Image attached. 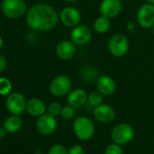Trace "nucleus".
<instances>
[{
    "instance_id": "obj_28",
    "label": "nucleus",
    "mask_w": 154,
    "mask_h": 154,
    "mask_svg": "<svg viewBox=\"0 0 154 154\" xmlns=\"http://www.w3.org/2000/svg\"><path fill=\"white\" fill-rule=\"evenodd\" d=\"M5 129L4 128H0V138H2L5 135Z\"/></svg>"
},
{
    "instance_id": "obj_5",
    "label": "nucleus",
    "mask_w": 154,
    "mask_h": 154,
    "mask_svg": "<svg viewBox=\"0 0 154 154\" xmlns=\"http://www.w3.org/2000/svg\"><path fill=\"white\" fill-rule=\"evenodd\" d=\"M130 48V42L128 38L122 34L113 35L108 41V50L114 57L124 56Z\"/></svg>"
},
{
    "instance_id": "obj_19",
    "label": "nucleus",
    "mask_w": 154,
    "mask_h": 154,
    "mask_svg": "<svg viewBox=\"0 0 154 154\" xmlns=\"http://www.w3.org/2000/svg\"><path fill=\"white\" fill-rule=\"evenodd\" d=\"M111 28V19L101 16L97 17L94 23V29L98 34H105L107 33Z\"/></svg>"
},
{
    "instance_id": "obj_27",
    "label": "nucleus",
    "mask_w": 154,
    "mask_h": 154,
    "mask_svg": "<svg viewBox=\"0 0 154 154\" xmlns=\"http://www.w3.org/2000/svg\"><path fill=\"white\" fill-rule=\"evenodd\" d=\"M8 63H7V59L4 55H2L0 54V73H2L5 69L7 68Z\"/></svg>"
},
{
    "instance_id": "obj_26",
    "label": "nucleus",
    "mask_w": 154,
    "mask_h": 154,
    "mask_svg": "<svg viewBox=\"0 0 154 154\" xmlns=\"http://www.w3.org/2000/svg\"><path fill=\"white\" fill-rule=\"evenodd\" d=\"M68 154H85V149L81 145H73L68 149Z\"/></svg>"
},
{
    "instance_id": "obj_16",
    "label": "nucleus",
    "mask_w": 154,
    "mask_h": 154,
    "mask_svg": "<svg viewBox=\"0 0 154 154\" xmlns=\"http://www.w3.org/2000/svg\"><path fill=\"white\" fill-rule=\"evenodd\" d=\"M88 101L87 93L81 88H75L71 90L67 94V103L73 108H78L83 106Z\"/></svg>"
},
{
    "instance_id": "obj_2",
    "label": "nucleus",
    "mask_w": 154,
    "mask_h": 154,
    "mask_svg": "<svg viewBox=\"0 0 154 154\" xmlns=\"http://www.w3.org/2000/svg\"><path fill=\"white\" fill-rule=\"evenodd\" d=\"M72 129L75 136L83 141L91 140L95 132L94 122L85 116L77 117L73 122Z\"/></svg>"
},
{
    "instance_id": "obj_18",
    "label": "nucleus",
    "mask_w": 154,
    "mask_h": 154,
    "mask_svg": "<svg viewBox=\"0 0 154 154\" xmlns=\"http://www.w3.org/2000/svg\"><path fill=\"white\" fill-rule=\"evenodd\" d=\"M23 125V121L19 115L12 114L9 116L4 123V129L8 133H16L17 132Z\"/></svg>"
},
{
    "instance_id": "obj_3",
    "label": "nucleus",
    "mask_w": 154,
    "mask_h": 154,
    "mask_svg": "<svg viewBox=\"0 0 154 154\" xmlns=\"http://www.w3.org/2000/svg\"><path fill=\"white\" fill-rule=\"evenodd\" d=\"M134 137V130L128 123H119L111 131V139L121 146L130 143Z\"/></svg>"
},
{
    "instance_id": "obj_32",
    "label": "nucleus",
    "mask_w": 154,
    "mask_h": 154,
    "mask_svg": "<svg viewBox=\"0 0 154 154\" xmlns=\"http://www.w3.org/2000/svg\"><path fill=\"white\" fill-rule=\"evenodd\" d=\"M151 29H152V34H153V35H154V26L151 27Z\"/></svg>"
},
{
    "instance_id": "obj_25",
    "label": "nucleus",
    "mask_w": 154,
    "mask_h": 154,
    "mask_svg": "<svg viewBox=\"0 0 154 154\" xmlns=\"http://www.w3.org/2000/svg\"><path fill=\"white\" fill-rule=\"evenodd\" d=\"M47 154H68V149L62 144H55L50 148Z\"/></svg>"
},
{
    "instance_id": "obj_23",
    "label": "nucleus",
    "mask_w": 154,
    "mask_h": 154,
    "mask_svg": "<svg viewBox=\"0 0 154 154\" xmlns=\"http://www.w3.org/2000/svg\"><path fill=\"white\" fill-rule=\"evenodd\" d=\"M104 154H123V150L121 145L113 142L112 144H109L105 148Z\"/></svg>"
},
{
    "instance_id": "obj_10",
    "label": "nucleus",
    "mask_w": 154,
    "mask_h": 154,
    "mask_svg": "<svg viewBox=\"0 0 154 154\" xmlns=\"http://www.w3.org/2000/svg\"><path fill=\"white\" fill-rule=\"evenodd\" d=\"M93 33L90 27L85 25H78L71 31V41L75 45H85L92 39Z\"/></svg>"
},
{
    "instance_id": "obj_21",
    "label": "nucleus",
    "mask_w": 154,
    "mask_h": 154,
    "mask_svg": "<svg viewBox=\"0 0 154 154\" xmlns=\"http://www.w3.org/2000/svg\"><path fill=\"white\" fill-rule=\"evenodd\" d=\"M103 102V95L97 90V91H93L88 94V103L92 106H98L102 104Z\"/></svg>"
},
{
    "instance_id": "obj_22",
    "label": "nucleus",
    "mask_w": 154,
    "mask_h": 154,
    "mask_svg": "<svg viewBox=\"0 0 154 154\" xmlns=\"http://www.w3.org/2000/svg\"><path fill=\"white\" fill-rule=\"evenodd\" d=\"M62 108L63 107L58 102H53L47 107V113L54 117H57L58 115H61Z\"/></svg>"
},
{
    "instance_id": "obj_17",
    "label": "nucleus",
    "mask_w": 154,
    "mask_h": 154,
    "mask_svg": "<svg viewBox=\"0 0 154 154\" xmlns=\"http://www.w3.org/2000/svg\"><path fill=\"white\" fill-rule=\"evenodd\" d=\"M47 111L45 103L38 98H32L27 101L26 112L34 117H40Z\"/></svg>"
},
{
    "instance_id": "obj_13",
    "label": "nucleus",
    "mask_w": 154,
    "mask_h": 154,
    "mask_svg": "<svg viewBox=\"0 0 154 154\" xmlns=\"http://www.w3.org/2000/svg\"><path fill=\"white\" fill-rule=\"evenodd\" d=\"M94 116L95 120L101 123H110L115 118V111L111 105L102 103L94 107Z\"/></svg>"
},
{
    "instance_id": "obj_31",
    "label": "nucleus",
    "mask_w": 154,
    "mask_h": 154,
    "mask_svg": "<svg viewBox=\"0 0 154 154\" xmlns=\"http://www.w3.org/2000/svg\"><path fill=\"white\" fill-rule=\"evenodd\" d=\"M63 1H65V2H69V3H71V2H73V1H75V0H63Z\"/></svg>"
},
{
    "instance_id": "obj_8",
    "label": "nucleus",
    "mask_w": 154,
    "mask_h": 154,
    "mask_svg": "<svg viewBox=\"0 0 154 154\" xmlns=\"http://www.w3.org/2000/svg\"><path fill=\"white\" fill-rule=\"evenodd\" d=\"M59 19L61 20L63 26L73 28L76 26L80 25L82 20V15L78 9L72 7H65L61 10Z\"/></svg>"
},
{
    "instance_id": "obj_12",
    "label": "nucleus",
    "mask_w": 154,
    "mask_h": 154,
    "mask_svg": "<svg viewBox=\"0 0 154 154\" xmlns=\"http://www.w3.org/2000/svg\"><path fill=\"white\" fill-rule=\"evenodd\" d=\"M122 8L121 0H102L100 4V13L109 19H112L119 16Z\"/></svg>"
},
{
    "instance_id": "obj_9",
    "label": "nucleus",
    "mask_w": 154,
    "mask_h": 154,
    "mask_svg": "<svg viewBox=\"0 0 154 154\" xmlns=\"http://www.w3.org/2000/svg\"><path fill=\"white\" fill-rule=\"evenodd\" d=\"M136 19L142 28H151L154 26V5L149 3L142 5L137 12Z\"/></svg>"
},
{
    "instance_id": "obj_30",
    "label": "nucleus",
    "mask_w": 154,
    "mask_h": 154,
    "mask_svg": "<svg viewBox=\"0 0 154 154\" xmlns=\"http://www.w3.org/2000/svg\"><path fill=\"white\" fill-rule=\"evenodd\" d=\"M147 3H149V4H153L154 5V0H145Z\"/></svg>"
},
{
    "instance_id": "obj_6",
    "label": "nucleus",
    "mask_w": 154,
    "mask_h": 154,
    "mask_svg": "<svg viewBox=\"0 0 154 154\" xmlns=\"http://www.w3.org/2000/svg\"><path fill=\"white\" fill-rule=\"evenodd\" d=\"M72 85V81L68 76L60 74L51 81L49 91L51 94L55 97H63L71 92Z\"/></svg>"
},
{
    "instance_id": "obj_1",
    "label": "nucleus",
    "mask_w": 154,
    "mask_h": 154,
    "mask_svg": "<svg viewBox=\"0 0 154 154\" xmlns=\"http://www.w3.org/2000/svg\"><path fill=\"white\" fill-rule=\"evenodd\" d=\"M59 15L56 10L48 4H36L26 14L28 26L38 32H45L54 28L58 23Z\"/></svg>"
},
{
    "instance_id": "obj_11",
    "label": "nucleus",
    "mask_w": 154,
    "mask_h": 154,
    "mask_svg": "<svg viewBox=\"0 0 154 154\" xmlns=\"http://www.w3.org/2000/svg\"><path fill=\"white\" fill-rule=\"evenodd\" d=\"M57 128V122L55 117L45 113L42 116L38 117L36 121V129L38 132L42 135L48 136L53 134Z\"/></svg>"
},
{
    "instance_id": "obj_14",
    "label": "nucleus",
    "mask_w": 154,
    "mask_h": 154,
    "mask_svg": "<svg viewBox=\"0 0 154 154\" xmlns=\"http://www.w3.org/2000/svg\"><path fill=\"white\" fill-rule=\"evenodd\" d=\"M76 52V45L70 40H63L59 42L55 48L56 55L63 61L70 60L73 57Z\"/></svg>"
},
{
    "instance_id": "obj_7",
    "label": "nucleus",
    "mask_w": 154,
    "mask_h": 154,
    "mask_svg": "<svg viewBox=\"0 0 154 154\" xmlns=\"http://www.w3.org/2000/svg\"><path fill=\"white\" fill-rule=\"evenodd\" d=\"M26 99L21 93L15 92L8 95L6 107L8 111L14 115H20L26 110Z\"/></svg>"
},
{
    "instance_id": "obj_15",
    "label": "nucleus",
    "mask_w": 154,
    "mask_h": 154,
    "mask_svg": "<svg viewBox=\"0 0 154 154\" xmlns=\"http://www.w3.org/2000/svg\"><path fill=\"white\" fill-rule=\"evenodd\" d=\"M96 87L103 96H111L116 91V83L108 75H101L96 80Z\"/></svg>"
},
{
    "instance_id": "obj_20",
    "label": "nucleus",
    "mask_w": 154,
    "mask_h": 154,
    "mask_svg": "<svg viewBox=\"0 0 154 154\" xmlns=\"http://www.w3.org/2000/svg\"><path fill=\"white\" fill-rule=\"evenodd\" d=\"M12 92V83L7 77H0V95H8Z\"/></svg>"
},
{
    "instance_id": "obj_4",
    "label": "nucleus",
    "mask_w": 154,
    "mask_h": 154,
    "mask_svg": "<svg viewBox=\"0 0 154 154\" xmlns=\"http://www.w3.org/2000/svg\"><path fill=\"white\" fill-rule=\"evenodd\" d=\"M1 11L7 17L17 19L25 15L26 4L24 0H3Z\"/></svg>"
},
{
    "instance_id": "obj_33",
    "label": "nucleus",
    "mask_w": 154,
    "mask_h": 154,
    "mask_svg": "<svg viewBox=\"0 0 154 154\" xmlns=\"http://www.w3.org/2000/svg\"><path fill=\"white\" fill-rule=\"evenodd\" d=\"M0 27H1V24H0Z\"/></svg>"
},
{
    "instance_id": "obj_29",
    "label": "nucleus",
    "mask_w": 154,
    "mask_h": 154,
    "mask_svg": "<svg viewBox=\"0 0 154 154\" xmlns=\"http://www.w3.org/2000/svg\"><path fill=\"white\" fill-rule=\"evenodd\" d=\"M3 45H4V40H3V38H2V36L0 35V50L2 49V47H3Z\"/></svg>"
},
{
    "instance_id": "obj_24",
    "label": "nucleus",
    "mask_w": 154,
    "mask_h": 154,
    "mask_svg": "<svg viewBox=\"0 0 154 154\" xmlns=\"http://www.w3.org/2000/svg\"><path fill=\"white\" fill-rule=\"evenodd\" d=\"M74 108L69 104L67 106L63 107L61 111V116L64 120H72L74 116Z\"/></svg>"
}]
</instances>
